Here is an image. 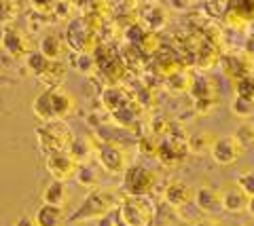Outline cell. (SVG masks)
<instances>
[{
	"instance_id": "6da1fadb",
	"label": "cell",
	"mask_w": 254,
	"mask_h": 226,
	"mask_svg": "<svg viewBox=\"0 0 254 226\" xmlns=\"http://www.w3.org/2000/svg\"><path fill=\"white\" fill-rule=\"evenodd\" d=\"M74 106H76V102H74L72 93L60 87V85H53V87H47L41 95L34 99L32 110H34V114L43 123H58L72 114Z\"/></svg>"
},
{
	"instance_id": "7a4b0ae2",
	"label": "cell",
	"mask_w": 254,
	"mask_h": 226,
	"mask_svg": "<svg viewBox=\"0 0 254 226\" xmlns=\"http://www.w3.org/2000/svg\"><path fill=\"white\" fill-rule=\"evenodd\" d=\"M119 205L117 192L110 188H95L85 197L81 207L70 218V222H83V220H98V218L108 216Z\"/></svg>"
},
{
	"instance_id": "3957f363",
	"label": "cell",
	"mask_w": 254,
	"mask_h": 226,
	"mask_svg": "<svg viewBox=\"0 0 254 226\" xmlns=\"http://www.w3.org/2000/svg\"><path fill=\"white\" fill-rule=\"evenodd\" d=\"M119 216L125 226H150L155 220V205L148 197H127L119 203Z\"/></svg>"
},
{
	"instance_id": "277c9868",
	"label": "cell",
	"mask_w": 254,
	"mask_h": 226,
	"mask_svg": "<svg viewBox=\"0 0 254 226\" xmlns=\"http://www.w3.org/2000/svg\"><path fill=\"white\" fill-rule=\"evenodd\" d=\"M123 188L131 197H148L155 188L157 174H153L148 167L142 165H129L123 171Z\"/></svg>"
},
{
	"instance_id": "5b68a950",
	"label": "cell",
	"mask_w": 254,
	"mask_h": 226,
	"mask_svg": "<svg viewBox=\"0 0 254 226\" xmlns=\"http://www.w3.org/2000/svg\"><path fill=\"white\" fill-rule=\"evenodd\" d=\"M70 142H72L70 129L66 127V125H62V121L47 123L45 127L38 129V144H41V148H45V150H49V152L68 150Z\"/></svg>"
},
{
	"instance_id": "8992f818",
	"label": "cell",
	"mask_w": 254,
	"mask_h": 226,
	"mask_svg": "<svg viewBox=\"0 0 254 226\" xmlns=\"http://www.w3.org/2000/svg\"><path fill=\"white\" fill-rule=\"evenodd\" d=\"M210 152H212V159L216 165L227 167V165H233V163L244 154V146L237 142L235 136H222V137L214 139Z\"/></svg>"
},
{
	"instance_id": "52a82bcc",
	"label": "cell",
	"mask_w": 254,
	"mask_h": 226,
	"mask_svg": "<svg viewBox=\"0 0 254 226\" xmlns=\"http://www.w3.org/2000/svg\"><path fill=\"white\" fill-rule=\"evenodd\" d=\"M78 167V163L70 157L68 150H58V152H49L47 157V171L51 174L53 180L66 182L68 178L74 176V171Z\"/></svg>"
},
{
	"instance_id": "ba28073f",
	"label": "cell",
	"mask_w": 254,
	"mask_h": 226,
	"mask_svg": "<svg viewBox=\"0 0 254 226\" xmlns=\"http://www.w3.org/2000/svg\"><path fill=\"white\" fill-rule=\"evenodd\" d=\"M0 45L2 49L9 53L11 57H23L30 53V46H28V38L21 30L13 28V26H6L2 30V36H0Z\"/></svg>"
},
{
	"instance_id": "9c48e42d",
	"label": "cell",
	"mask_w": 254,
	"mask_h": 226,
	"mask_svg": "<svg viewBox=\"0 0 254 226\" xmlns=\"http://www.w3.org/2000/svg\"><path fill=\"white\" fill-rule=\"evenodd\" d=\"M193 201L203 214L214 216L222 209V190L214 188V186H199L193 192Z\"/></svg>"
},
{
	"instance_id": "30bf717a",
	"label": "cell",
	"mask_w": 254,
	"mask_h": 226,
	"mask_svg": "<svg viewBox=\"0 0 254 226\" xmlns=\"http://www.w3.org/2000/svg\"><path fill=\"white\" fill-rule=\"evenodd\" d=\"M98 157H100L102 169H106L108 174H121V171L127 169V154L119 146H113V144L100 146Z\"/></svg>"
},
{
	"instance_id": "8fae6325",
	"label": "cell",
	"mask_w": 254,
	"mask_h": 226,
	"mask_svg": "<svg viewBox=\"0 0 254 226\" xmlns=\"http://www.w3.org/2000/svg\"><path fill=\"white\" fill-rule=\"evenodd\" d=\"M193 192L195 190L190 188L189 184L174 180L168 184V188H165L163 199H165V203H170L172 207H182V205H187L189 201H193Z\"/></svg>"
},
{
	"instance_id": "7c38bea8",
	"label": "cell",
	"mask_w": 254,
	"mask_h": 226,
	"mask_svg": "<svg viewBox=\"0 0 254 226\" xmlns=\"http://www.w3.org/2000/svg\"><path fill=\"white\" fill-rule=\"evenodd\" d=\"M246 205H248V194H246L237 184L222 190V209H225V212H231V214L244 212Z\"/></svg>"
},
{
	"instance_id": "4fadbf2b",
	"label": "cell",
	"mask_w": 254,
	"mask_h": 226,
	"mask_svg": "<svg viewBox=\"0 0 254 226\" xmlns=\"http://www.w3.org/2000/svg\"><path fill=\"white\" fill-rule=\"evenodd\" d=\"M66 199H68V186H66V182L53 180L43 190V203H47V205L62 207L64 203H66Z\"/></svg>"
},
{
	"instance_id": "5bb4252c",
	"label": "cell",
	"mask_w": 254,
	"mask_h": 226,
	"mask_svg": "<svg viewBox=\"0 0 254 226\" xmlns=\"http://www.w3.org/2000/svg\"><path fill=\"white\" fill-rule=\"evenodd\" d=\"M62 216H64L62 207H53V205L43 203L41 207L36 209L34 222H36V226H60Z\"/></svg>"
},
{
	"instance_id": "9a60e30c",
	"label": "cell",
	"mask_w": 254,
	"mask_h": 226,
	"mask_svg": "<svg viewBox=\"0 0 254 226\" xmlns=\"http://www.w3.org/2000/svg\"><path fill=\"white\" fill-rule=\"evenodd\" d=\"M26 66H28V70L32 74H36L38 79H43L45 72L51 66V59H47L41 51H30L26 55Z\"/></svg>"
},
{
	"instance_id": "2e32d148",
	"label": "cell",
	"mask_w": 254,
	"mask_h": 226,
	"mask_svg": "<svg viewBox=\"0 0 254 226\" xmlns=\"http://www.w3.org/2000/svg\"><path fill=\"white\" fill-rule=\"evenodd\" d=\"M62 51H64V45H62L58 34H47L43 41H41V53H43L47 59L58 61L60 55H62Z\"/></svg>"
},
{
	"instance_id": "e0dca14e",
	"label": "cell",
	"mask_w": 254,
	"mask_h": 226,
	"mask_svg": "<svg viewBox=\"0 0 254 226\" xmlns=\"http://www.w3.org/2000/svg\"><path fill=\"white\" fill-rule=\"evenodd\" d=\"M19 13L17 0H0V26H11Z\"/></svg>"
},
{
	"instance_id": "ac0fdd59",
	"label": "cell",
	"mask_w": 254,
	"mask_h": 226,
	"mask_svg": "<svg viewBox=\"0 0 254 226\" xmlns=\"http://www.w3.org/2000/svg\"><path fill=\"white\" fill-rule=\"evenodd\" d=\"M74 178L83 186H95L98 184V169L91 165H78L74 171Z\"/></svg>"
},
{
	"instance_id": "d6986e66",
	"label": "cell",
	"mask_w": 254,
	"mask_h": 226,
	"mask_svg": "<svg viewBox=\"0 0 254 226\" xmlns=\"http://www.w3.org/2000/svg\"><path fill=\"white\" fill-rule=\"evenodd\" d=\"M235 91H237V97L254 102V79L252 76H242V79H237Z\"/></svg>"
},
{
	"instance_id": "ffe728a7",
	"label": "cell",
	"mask_w": 254,
	"mask_h": 226,
	"mask_svg": "<svg viewBox=\"0 0 254 226\" xmlns=\"http://www.w3.org/2000/svg\"><path fill=\"white\" fill-rule=\"evenodd\" d=\"M235 137H237V142L244 146V150H246V148H252L254 146V125H250V123L242 125V127L237 129Z\"/></svg>"
},
{
	"instance_id": "44dd1931",
	"label": "cell",
	"mask_w": 254,
	"mask_h": 226,
	"mask_svg": "<svg viewBox=\"0 0 254 226\" xmlns=\"http://www.w3.org/2000/svg\"><path fill=\"white\" fill-rule=\"evenodd\" d=\"M231 110H233L235 116H252L254 102H248V99H242V97H235V102L231 104Z\"/></svg>"
},
{
	"instance_id": "7402d4cb",
	"label": "cell",
	"mask_w": 254,
	"mask_h": 226,
	"mask_svg": "<svg viewBox=\"0 0 254 226\" xmlns=\"http://www.w3.org/2000/svg\"><path fill=\"white\" fill-rule=\"evenodd\" d=\"M237 186L248 194V197H254V171H246L237 178Z\"/></svg>"
},
{
	"instance_id": "603a6c76",
	"label": "cell",
	"mask_w": 254,
	"mask_h": 226,
	"mask_svg": "<svg viewBox=\"0 0 254 226\" xmlns=\"http://www.w3.org/2000/svg\"><path fill=\"white\" fill-rule=\"evenodd\" d=\"M76 70H78V72H85V74H89L91 72V70L95 68V61H93V57L89 55V53H87V55H85V53H81V55H78L76 57Z\"/></svg>"
},
{
	"instance_id": "cb8c5ba5",
	"label": "cell",
	"mask_w": 254,
	"mask_h": 226,
	"mask_svg": "<svg viewBox=\"0 0 254 226\" xmlns=\"http://www.w3.org/2000/svg\"><path fill=\"white\" fill-rule=\"evenodd\" d=\"M58 2H60V0H32V6H34L36 13L45 15V13L53 11L55 6H58Z\"/></svg>"
},
{
	"instance_id": "d4e9b609",
	"label": "cell",
	"mask_w": 254,
	"mask_h": 226,
	"mask_svg": "<svg viewBox=\"0 0 254 226\" xmlns=\"http://www.w3.org/2000/svg\"><path fill=\"white\" fill-rule=\"evenodd\" d=\"M13 226H36V222H34V218H30V216H21Z\"/></svg>"
},
{
	"instance_id": "484cf974",
	"label": "cell",
	"mask_w": 254,
	"mask_h": 226,
	"mask_svg": "<svg viewBox=\"0 0 254 226\" xmlns=\"http://www.w3.org/2000/svg\"><path fill=\"white\" fill-rule=\"evenodd\" d=\"M190 226H220L216 220H212V218H203V220H197V222H193Z\"/></svg>"
},
{
	"instance_id": "4316f807",
	"label": "cell",
	"mask_w": 254,
	"mask_h": 226,
	"mask_svg": "<svg viewBox=\"0 0 254 226\" xmlns=\"http://www.w3.org/2000/svg\"><path fill=\"white\" fill-rule=\"evenodd\" d=\"M98 226H115V222L110 220V216H104V218H98Z\"/></svg>"
},
{
	"instance_id": "83f0119b",
	"label": "cell",
	"mask_w": 254,
	"mask_h": 226,
	"mask_svg": "<svg viewBox=\"0 0 254 226\" xmlns=\"http://www.w3.org/2000/svg\"><path fill=\"white\" fill-rule=\"evenodd\" d=\"M246 212L254 218V197H248V205H246Z\"/></svg>"
}]
</instances>
